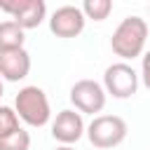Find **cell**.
<instances>
[{"instance_id": "cell-1", "label": "cell", "mask_w": 150, "mask_h": 150, "mask_svg": "<svg viewBox=\"0 0 150 150\" xmlns=\"http://www.w3.org/2000/svg\"><path fill=\"white\" fill-rule=\"evenodd\" d=\"M145 40H148V21L131 14L117 23V28L110 38V47L122 61H131L143 54Z\"/></svg>"}, {"instance_id": "cell-2", "label": "cell", "mask_w": 150, "mask_h": 150, "mask_svg": "<svg viewBox=\"0 0 150 150\" xmlns=\"http://www.w3.org/2000/svg\"><path fill=\"white\" fill-rule=\"evenodd\" d=\"M14 110H16L19 120L26 122L28 127H45L52 120L49 98H47L45 89H40L38 84H28V87L19 89V94L14 98Z\"/></svg>"}, {"instance_id": "cell-3", "label": "cell", "mask_w": 150, "mask_h": 150, "mask_svg": "<svg viewBox=\"0 0 150 150\" xmlns=\"http://www.w3.org/2000/svg\"><path fill=\"white\" fill-rule=\"evenodd\" d=\"M127 134H129V127L120 115H96L87 127V138L98 150L117 148L120 143H124Z\"/></svg>"}, {"instance_id": "cell-4", "label": "cell", "mask_w": 150, "mask_h": 150, "mask_svg": "<svg viewBox=\"0 0 150 150\" xmlns=\"http://www.w3.org/2000/svg\"><path fill=\"white\" fill-rule=\"evenodd\" d=\"M103 89L112 98H129L138 91V73L127 61L110 63L103 73Z\"/></svg>"}, {"instance_id": "cell-5", "label": "cell", "mask_w": 150, "mask_h": 150, "mask_svg": "<svg viewBox=\"0 0 150 150\" xmlns=\"http://www.w3.org/2000/svg\"><path fill=\"white\" fill-rule=\"evenodd\" d=\"M105 89L101 82L96 80H77L70 87V103L75 105L77 112H87V115H96L105 108Z\"/></svg>"}, {"instance_id": "cell-6", "label": "cell", "mask_w": 150, "mask_h": 150, "mask_svg": "<svg viewBox=\"0 0 150 150\" xmlns=\"http://www.w3.org/2000/svg\"><path fill=\"white\" fill-rule=\"evenodd\" d=\"M0 9L12 16L23 30L38 28L47 19V5L45 0H0Z\"/></svg>"}, {"instance_id": "cell-7", "label": "cell", "mask_w": 150, "mask_h": 150, "mask_svg": "<svg viewBox=\"0 0 150 150\" xmlns=\"http://www.w3.org/2000/svg\"><path fill=\"white\" fill-rule=\"evenodd\" d=\"M84 23H87V16H84L82 7H75V5H61L49 16V30L63 40L77 38L84 30Z\"/></svg>"}, {"instance_id": "cell-8", "label": "cell", "mask_w": 150, "mask_h": 150, "mask_svg": "<svg viewBox=\"0 0 150 150\" xmlns=\"http://www.w3.org/2000/svg\"><path fill=\"white\" fill-rule=\"evenodd\" d=\"M84 134H87V127H84L82 112H77L73 108H66V110L56 112V117L52 122V136H54V141H59L61 145H73Z\"/></svg>"}, {"instance_id": "cell-9", "label": "cell", "mask_w": 150, "mask_h": 150, "mask_svg": "<svg viewBox=\"0 0 150 150\" xmlns=\"http://www.w3.org/2000/svg\"><path fill=\"white\" fill-rule=\"evenodd\" d=\"M30 73V54L26 49L0 52V77L7 82H19Z\"/></svg>"}, {"instance_id": "cell-10", "label": "cell", "mask_w": 150, "mask_h": 150, "mask_svg": "<svg viewBox=\"0 0 150 150\" xmlns=\"http://www.w3.org/2000/svg\"><path fill=\"white\" fill-rule=\"evenodd\" d=\"M26 35L23 28L16 21H0V52H12V49H23Z\"/></svg>"}, {"instance_id": "cell-11", "label": "cell", "mask_w": 150, "mask_h": 150, "mask_svg": "<svg viewBox=\"0 0 150 150\" xmlns=\"http://www.w3.org/2000/svg\"><path fill=\"white\" fill-rule=\"evenodd\" d=\"M82 12L91 21H105L108 14L112 12V2L110 0H84L82 2Z\"/></svg>"}, {"instance_id": "cell-12", "label": "cell", "mask_w": 150, "mask_h": 150, "mask_svg": "<svg viewBox=\"0 0 150 150\" xmlns=\"http://www.w3.org/2000/svg\"><path fill=\"white\" fill-rule=\"evenodd\" d=\"M19 115L14 108L9 105H0V138H7L12 136L14 131H19Z\"/></svg>"}, {"instance_id": "cell-13", "label": "cell", "mask_w": 150, "mask_h": 150, "mask_svg": "<svg viewBox=\"0 0 150 150\" xmlns=\"http://www.w3.org/2000/svg\"><path fill=\"white\" fill-rule=\"evenodd\" d=\"M0 150H30V134L26 129H19L12 136L0 138Z\"/></svg>"}, {"instance_id": "cell-14", "label": "cell", "mask_w": 150, "mask_h": 150, "mask_svg": "<svg viewBox=\"0 0 150 150\" xmlns=\"http://www.w3.org/2000/svg\"><path fill=\"white\" fill-rule=\"evenodd\" d=\"M141 80H143V84L150 89V49L143 54V59H141Z\"/></svg>"}, {"instance_id": "cell-15", "label": "cell", "mask_w": 150, "mask_h": 150, "mask_svg": "<svg viewBox=\"0 0 150 150\" xmlns=\"http://www.w3.org/2000/svg\"><path fill=\"white\" fill-rule=\"evenodd\" d=\"M54 150H75V148H73V145H56Z\"/></svg>"}, {"instance_id": "cell-16", "label": "cell", "mask_w": 150, "mask_h": 150, "mask_svg": "<svg viewBox=\"0 0 150 150\" xmlns=\"http://www.w3.org/2000/svg\"><path fill=\"white\" fill-rule=\"evenodd\" d=\"M2 94H5V84H2V77H0V98H2Z\"/></svg>"}]
</instances>
